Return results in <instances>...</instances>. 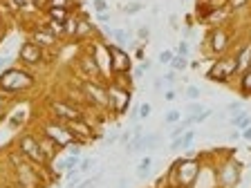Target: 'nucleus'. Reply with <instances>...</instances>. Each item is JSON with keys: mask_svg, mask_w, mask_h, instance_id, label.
Masks as SVG:
<instances>
[{"mask_svg": "<svg viewBox=\"0 0 251 188\" xmlns=\"http://www.w3.org/2000/svg\"><path fill=\"white\" fill-rule=\"evenodd\" d=\"M92 7H94V11H97V14H101V11H108V2H105V0H94Z\"/></svg>", "mask_w": 251, "mask_h": 188, "instance_id": "46", "label": "nucleus"}, {"mask_svg": "<svg viewBox=\"0 0 251 188\" xmlns=\"http://www.w3.org/2000/svg\"><path fill=\"white\" fill-rule=\"evenodd\" d=\"M184 94H186V99H188V101H198V99H200V94H202V92H200L198 85H186Z\"/></svg>", "mask_w": 251, "mask_h": 188, "instance_id": "36", "label": "nucleus"}, {"mask_svg": "<svg viewBox=\"0 0 251 188\" xmlns=\"http://www.w3.org/2000/svg\"><path fill=\"white\" fill-rule=\"evenodd\" d=\"M7 108H9V101H7V99H2V96H0V119L5 117Z\"/></svg>", "mask_w": 251, "mask_h": 188, "instance_id": "51", "label": "nucleus"}, {"mask_svg": "<svg viewBox=\"0 0 251 188\" xmlns=\"http://www.w3.org/2000/svg\"><path fill=\"white\" fill-rule=\"evenodd\" d=\"M139 11H144V2H139V0H132V2H126L124 5V14H128V16H135Z\"/></svg>", "mask_w": 251, "mask_h": 188, "instance_id": "31", "label": "nucleus"}, {"mask_svg": "<svg viewBox=\"0 0 251 188\" xmlns=\"http://www.w3.org/2000/svg\"><path fill=\"white\" fill-rule=\"evenodd\" d=\"M130 101H132V90L119 88V85L108 83V112L115 119L124 117L130 110Z\"/></svg>", "mask_w": 251, "mask_h": 188, "instance_id": "7", "label": "nucleus"}, {"mask_svg": "<svg viewBox=\"0 0 251 188\" xmlns=\"http://www.w3.org/2000/svg\"><path fill=\"white\" fill-rule=\"evenodd\" d=\"M152 90H155V92L164 90V78H162V76H157V78H155V83H152Z\"/></svg>", "mask_w": 251, "mask_h": 188, "instance_id": "53", "label": "nucleus"}, {"mask_svg": "<svg viewBox=\"0 0 251 188\" xmlns=\"http://www.w3.org/2000/svg\"><path fill=\"white\" fill-rule=\"evenodd\" d=\"M151 168H152V157H151V155H146L139 164H137V177H139V179L148 177V172H151Z\"/></svg>", "mask_w": 251, "mask_h": 188, "instance_id": "27", "label": "nucleus"}, {"mask_svg": "<svg viewBox=\"0 0 251 188\" xmlns=\"http://www.w3.org/2000/svg\"><path fill=\"white\" fill-rule=\"evenodd\" d=\"M177 76H179V74H177V72H173V70H168V72H164V74H162L164 83H175V81H177Z\"/></svg>", "mask_w": 251, "mask_h": 188, "instance_id": "44", "label": "nucleus"}, {"mask_svg": "<svg viewBox=\"0 0 251 188\" xmlns=\"http://www.w3.org/2000/svg\"><path fill=\"white\" fill-rule=\"evenodd\" d=\"M249 2L251 0H226V9H229V14L231 11H240V9H245Z\"/></svg>", "mask_w": 251, "mask_h": 188, "instance_id": "33", "label": "nucleus"}, {"mask_svg": "<svg viewBox=\"0 0 251 188\" xmlns=\"http://www.w3.org/2000/svg\"><path fill=\"white\" fill-rule=\"evenodd\" d=\"M242 139H245V141H251V125L247 128V130H242Z\"/></svg>", "mask_w": 251, "mask_h": 188, "instance_id": "56", "label": "nucleus"}, {"mask_svg": "<svg viewBox=\"0 0 251 188\" xmlns=\"http://www.w3.org/2000/svg\"><path fill=\"white\" fill-rule=\"evenodd\" d=\"M141 150H144V132H141V135L132 132V139H130V143L126 146V152H128V155H137V152H141Z\"/></svg>", "mask_w": 251, "mask_h": 188, "instance_id": "26", "label": "nucleus"}, {"mask_svg": "<svg viewBox=\"0 0 251 188\" xmlns=\"http://www.w3.org/2000/svg\"><path fill=\"white\" fill-rule=\"evenodd\" d=\"M78 18V25H76V36H74V41H88V38L97 36L99 31H97V27L90 23V16L88 18H81V16H76Z\"/></svg>", "mask_w": 251, "mask_h": 188, "instance_id": "17", "label": "nucleus"}, {"mask_svg": "<svg viewBox=\"0 0 251 188\" xmlns=\"http://www.w3.org/2000/svg\"><path fill=\"white\" fill-rule=\"evenodd\" d=\"M193 141H195V130H193V128H188V130L184 132L182 137H177V139H171V146H168V150H171V152L188 150V148L193 146Z\"/></svg>", "mask_w": 251, "mask_h": 188, "instance_id": "18", "label": "nucleus"}, {"mask_svg": "<svg viewBox=\"0 0 251 188\" xmlns=\"http://www.w3.org/2000/svg\"><path fill=\"white\" fill-rule=\"evenodd\" d=\"M119 135H121L119 130H112L108 137H105V143H108V146H112V143H119Z\"/></svg>", "mask_w": 251, "mask_h": 188, "instance_id": "45", "label": "nucleus"}, {"mask_svg": "<svg viewBox=\"0 0 251 188\" xmlns=\"http://www.w3.org/2000/svg\"><path fill=\"white\" fill-rule=\"evenodd\" d=\"M238 92H240L245 99L251 96V68L245 70V72L238 76Z\"/></svg>", "mask_w": 251, "mask_h": 188, "instance_id": "22", "label": "nucleus"}, {"mask_svg": "<svg viewBox=\"0 0 251 188\" xmlns=\"http://www.w3.org/2000/svg\"><path fill=\"white\" fill-rule=\"evenodd\" d=\"M16 148L21 150V155L25 157L29 164H34L36 168H52V164L47 162V157L43 155L41 146H38V137L34 132H23L16 139Z\"/></svg>", "mask_w": 251, "mask_h": 188, "instance_id": "3", "label": "nucleus"}, {"mask_svg": "<svg viewBox=\"0 0 251 188\" xmlns=\"http://www.w3.org/2000/svg\"><path fill=\"white\" fill-rule=\"evenodd\" d=\"M103 47H105V52L110 54V68H112V74L132 72V58L124 47L115 45V43H103Z\"/></svg>", "mask_w": 251, "mask_h": 188, "instance_id": "12", "label": "nucleus"}, {"mask_svg": "<svg viewBox=\"0 0 251 188\" xmlns=\"http://www.w3.org/2000/svg\"><path fill=\"white\" fill-rule=\"evenodd\" d=\"M135 58H137V61H144V58H146V47H144V45H139V47H137V49H135Z\"/></svg>", "mask_w": 251, "mask_h": 188, "instance_id": "48", "label": "nucleus"}, {"mask_svg": "<svg viewBox=\"0 0 251 188\" xmlns=\"http://www.w3.org/2000/svg\"><path fill=\"white\" fill-rule=\"evenodd\" d=\"M128 41H130V31L121 29V27H117V29L112 31V43H115V45L126 47V45H128Z\"/></svg>", "mask_w": 251, "mask_h": 188, "instance_id": "28", "label": "nucleus"}, {"mask_svg": "<svg viewBox=\"0 0 251 188\" xmlns=\"http://www.w3.org/2000/svg\"><path fill=\"white\" fill-rule=\"evenodd\" d=\"M38 146H41V150H43V155H45L47 157V162H50V164H52L54 162V159H56V157H58V152H61L63 150V148L61 146H56V143H54V141L52 139H50V137H45V135H41V132H38Z\"/></svg>", "mask_w": 251, "mask_h": 188, "instance_id": "16", "label": "nucleus"}, {"mask_svg": "<svg viewBox=\"0 0 251 188\" xmlns=\"http://www.w3.org/2000/svg\"><path fill=\"white\" fill-rule=\"evenodd\" d=\"M152 115V105L151 103H141L139 105V121H146Z\"/></svg>", "mask_w": 251, "mask_h": 188, "instance_id": "38", "label": "nucleus"}, {"mask_svg": "<svg viewBox=\"0 0 251 188\" xmlns=\"http://www.w3.org/2000/svg\"><path fill=\"white\" fill-rule=\"evenodd\" d=\"M108 83L119 85V88H126V90H132L135 78H132V72H117V74H112V76H110Z\"/></svg>", "mask_w": 251, "mask_h": 188, "instance_id": "20", "label": "nucleus"}, {"mask_svg": "<svg viewBox=\"0 0 251 188\" xmlns=\"http://www.w3.org/2000/svg\"><path fill=\"white\" fill-rule=\"evenodd\" d=\"M110 18H112L110 11H101V14H97V21L99 23H110Z\"/></svg>", "mask_w": 251, "mask_h": 188, "instance_id": "52", "label": "nucleus"}, {"mask_svg": "<svg viewBox=\"0 0 251 188\" xmlns=\"http://www.w3.org/2000/svg\"><path fill=\"white\" fill-rule=\"evenodd\" d=\"M249 38H251V36H249Z\"/></svg>", "mask_w": 251, "mask_h": 188, "instance_id": "60", "label": "nucleus"}, {"mask_svg": "<svg viewBox=\"0 0 251 188\" xmlns=\"http://www.w3.org/2000/svg\"><path fill=\"white\" fill-rule=\"evenodd\" d=\"M70 2H72V11H74V7L78 5V0H70Z\"/></svg>", "mask_w": 251, "mask_h": 188, "instance_id": "58", "label": "nucleus"}, {"mask_svg": "<svg viewBox=\"0 0 251 188\" xmlns=\"http://www.w3.org/2000/svg\"><path fill=\"white\" fill-rule=\"evenodd\" d=\"M242 110H245V108H242V103H238V101H233V103H229V105H226V108H225V112H226V115H238V112H242Z\"/></svg>", "mask_w": 251, "mask_h": 188, "instance_id": "40", "label": "nucleus"}, {"mask_svg": "<svg viewBox=\"0 0 251 188\" xmlns=\"http://www.w3.org/2000/svg\"><path fill=\"white\" fill-rule=\"evenodd\" d=\"M204 49L206 54H211L213 58H220L229 54L231 49V31L226 25H213L206 31V38H204Z\"/></svg>", "mask_w": 251, "mask_h": 188, "instance_id": "4", "label": "nucleus"}, {"mask_svg": "<svg viewBox=\"0 0 251 188\" xmlns=\"http://www.w3.org/2000/svg\"><path fill=\"white\" fill-rule=\"evenodd\" d=\"M175 96H177V92H175V90H168V92H164V99H166V101H175Z\"/></svg>", "mask_w": 251, "mask_h": 188, "instance_id": "55", "label": "nucleus"}, {"mask_svg": "<svg viewBox=\"0 0 251 188\" xmlns=\"http://www.w3.org/2000/svg\"><path fill=\"white\" fill-rule=\"evenodd\" d=\"M76 68H78V72H81V76H83V81L85 78H90V81H105L103 70H101V65H99V52H97V49H90V52L81 54Z\"/></svg>", "mask_w": 251, "mask_h": 188, "instance_id": "11", "label": "nucleus"}, {"mask_svg": "<svg viewBox=\"0 0 251 188\" xmlns=\"http://www.w3.org/2000/svg\"><path fill=\"white\" fill-rule=\"evenodd\" d=\"M50 115L56 121H72V119H85V110L68 99H52L50 101Z\"/></svg>", "mask_w": 251, "mask_h": 188, "instance_id": "8", "label": "nucleus"}, {"mask_svg": "<svg viewBox=\"0 0 251 188\" xmlns=\"http://www.w3.org/2000/svg\"><path fill=\"white\" fill-rule=\"evenodd\" d=\"M173 58H175V52H173V49H164V52H159V63H162V65H171Z\"/></svg>", "mask_w": 251, "mask_h": 188, "instance_id": "39", "label": "nucleus"}, {"mask_svg": "<svg viewBox=\"0 0 251 188\" xmlns=\"http://www.w3.org/2000/svg\"><path fill=\"white\" fill-rule=\"evenodd\" d=\"M202 110H204V105L200 103V101H191V103L186 105V117L188 115H200Z\"/></svg>", "mask_w": 251, "mask_h": 188, "instance_id": "37", "label": "nucleus"}, {"mask_svg": "<svg viewBox=\"0 0 251 188\" xmlns=\"http://www.w3.org/2000/svg\"><path fill=\"white\" fill-rule=\"evenodd\" d=\"M76 25H78V18H76V14H70V18L65 21V38H72L74 41V36H76Z\"/></svg>", "mask_w": 251, "mask_h": 188, "instance_id": "29", "label": "nucleus"}, {"mask_svg": "<svg viewBox=\"0 0 251 188\" xmlns=\"http://www.w3.org/2000/svg\"><path fill=\"white\" fill-rule=\"evenodd\" d=\"M94 164H97L94 159H81V164H78V170H81V172H88V170H92V168H94Z\"/></svg>", "mask_w": 251, "mask_h": 188, "instance_id": "42", "label": "nucleus"}, {"mask_svg": "<svg viewBox=\"0 0 251 188\" xmlns=\"http://www.w3.org/2000/svg\"><path fill=\"white\" fill-rule=\"evenodd\" d=\"M18 61H21V65H25V68H36V65H41V63L45 61V49L27 38L21 45V49H18Z\"/></svg>", "mask_w": 251, "mask_h": 188, "instance_id": "13", "label": "nucleus"}, {"mask_svg": "<svg viewBox=\"0 0 251 188\" xmlns=\"http://www.w3.org/2000/svg\"><path fill=\"white\" fill-rule=\"evenodd\" d=\"M45 18H50V21H56V23H63L65 25V21L70 18V14H72V9H68V7H45Z\"/></svg>", "mask_w": 251, "mask_h": 188, "instance_id": "19", "label": "nucleus"}, {"mask_svg": "<svg viewBox=\"0 0 251 188\" xmlns=\"http://www.w3.org/2000/svg\"><path fill=\"white\" fill-rule=\"evenodd\" d=\"M171 27H177V16H175V14L171 16Z\"/></svg>", "mask_w": 251, "mask_h": 188, "instance_id": "57", "label": "nucleus"}, {"mask_svg": "<svg viewBox=\"0 0 251 188\" xmlns=\"http://www.w3.org/2000/svg\"><path fill=\"white\" fill-rule=\"evenodd\" d=\"M229 123L233 125L235 130H247V128H249L251 125V115L249 112H247V110H242V112H238V115H231L229 117Z\"/></svg>", "mask_w": 251, "mask_h": 188, "instance_id": "21", "label": "nucleus"}, {"mask_svg": "<svg viewBox=\"0 0 251 188\" xmlns=\"http://www.w3.org/2000/svg\"><path fill=\"white\" fill-rule=\"evenodd\" d=\"M135 36H137V41H141L144 45H146V41L151 38V27H148V25L137 27V34H135Z\"/></svg>", "mask_w": 251, "mask_h": 188, "instance_id": "35", "label": "nucleus"}, {"mask_svg": "<svg viewBox=\"0 0 251 188\" xmlns=\"http://www.w3.org/2000/svg\"><path fill=\"white\" fill-rule=\"evenodd\" d=\"M47 7H68V9H72V2L70 0H47Z\"/></svg>", "mask_w": 251, "mask_h": 188, "instance_id": "43", "label": "nucleus"}, {"mask_svg": "<svg viewBox=\"0 0 251 188\" xmlns=\"http://www.w3.org/2000/svg\"><path fill=\"white\" fill-rule=\"evenodd\" d=\"M29 41H34L36 45H41L45 52L50 49V47H56V45H58V38L54 36V34H50V31H47L43 25H36L34 29H31Z\"/></svg>", "mask_w": 251, "mask_h": 188, "instance_id": "14", "label": "nucleus"}, {"mask_svg": "<svg viewBox=\"0 0 251 188\" xmlns=\"http://www.w3.org/2000/svg\"><path fill=\"white\" fill-rule=\"evenodd\" d=\"M81 92L85 96V103L94 110H108V83L105 81H81Z\"/></svg>", "mask_w": 251, "mask_h": 188, "instance_id": "6", "label": "nucleus"}, {"mask_svg": "<svg viewBox=\"0 0 251 188\" xmlns=\"http://www.w3.org/2000/svg\"><path fill=\"white\" fill-rule=\"evenodd\" d=\"M159 141H162V135L159 132H148V135H144V150L152 152L159 148Z\"/></svg>", "mask_w": 251, "mask_h": 188, "instance_id": "25", "label": "nucleus"}, {"mask_svg": "<svg viewBox=\"0 0 251 188\" xmlns=\"http://www.w3.org/2000/svg\"><path fill=\"white\" fill-rule=\"evenodd\" d=\"M173 52H175V56H186L188 58V54H191V45H188L186 38H184V41H179L177 47H175Z\"/></svg>", "mask_w": 251, "mask_h": 188, "instance_id": "34", "label": "nucleus"}, {"mask_svg": "<svg viewBox=\"0 0 251 188\" xmlns=\"http://www.w3.org/2000/svg\"><path fill=\"white\" fill-rule=\"evenodd\" d=\"M168 68H171L173 72H177V74L186 72V70H188V58L186 56H175L171 61V65H168Z\"/></svg>", "mask_w": 251, "mask_h": 188, "instance_id": "30", "label": "nucleus"}, {"mask_svg": "<svg viewBox=\"0 0 251 188\" xmlns=\"http://www.w3.org/2000/svg\"><path fill=\"white\" fill-rule=\"evenodd\" d=\"M23 123H25V115H23V112H21V115H14V117H11V121H9V125L14 128V130H16V128H21Z\"/></svg>", "mask_w": 251, "mask_h": 188, "instance_id": "41", "label": "nucleus"}, {"mask_svg": "<svg viewBox=\"0 0 251 188\" xmlns=\"http://www.w3.org/2000/svg\"><path fill=\"white\" fill-rule=\"evenodd\" d=\"M78 164H81V155H68L61 164H58V172L74 170V168H78Z\"/></svg>", "mask_w": 251, "mask_h": 188, "instance_id": "24", "label": "nucleus"}, {"mask_svg": "<svg viewBox=\"0 0 251 188\" xmlns=\"http://www.w3.org/2000/svg\"><path fill=\"white\" fill-rule=\"evenodd\" d=\"M130 139H132V130H126V132H121V135H119V143H121V146H128V143H130Z\"/></svg>", "mask_w": 251, "mask_h": 188, "instance_id": "47", "label": "nucleus"}, {"mask_svg": "<svg viewBox=\"0 0 251 188\" xmlns=\"http://www.w3.org/2000/svg\"><path fill=\"white\" fill-rule=\"evenodd\" d=\"M182 121V112L179 110H168L166 115H164V123L166 125H175V123H179Z\"/></svg>", "mask_w": 251, "mask_h": 188, "instance_id": "32", "label": "nucleus"}, {"mask_svg": "<svg viewBox=\"0 0 251 188\" xmlns=\"http://www.w3.org/2000/svg\"><path fill=\"white\" fill-rule=\"evenodd\" d=\"M41 25L45 27L50 34H54L58 41H61V38H65V25H63V23H56V21H50V18H45Z\"/></svg>", "mask_w": 251, "mask_h": 188, "instance_id": "23", "label": "nucleus"}, {"mask_svg": "<svg viewBox=\"0 0 251 188\" xmlns=\"http://www.w3.org/2000/svg\"><path fill=\"white\" fill-rule=\"evenodd\" d=\"M233 56H235V65H238V76H240L245 70L251 68V38H247V41L235 49Z\"/></svg>", "mask_w": 251, "mask_h": 188, "instance_id": "15", "label": "nucleus"}, {"mask_svg": "<svg viewBox=\"0 0 251 188\" xmlns=\"http://www.w3.org/2000/svg\"><path fill=\"white\" fill-rule=\"evenodd\" d=\"M238 188H240V186H238Z\"/></svg>", "mask_w": 251, "mask_h": 188, "instance_id": "59", "label": "nucleus"}, {"mask_svg": "<svg viewBox=\"0 0 251 188\" xmlns=\"http://www.w3.org/2000/svg\"><path fill=\"white\" fill-rule=\"evenodd\" d=\"M139 70H144V72H151V68H152V63H151V58H144V61L137 65Z\"/></svg>", "mask_w": 251, "mask_h": 188, "instance_id": "49", "label": "nucleus"}, {"mask_svg": "<svg viewBox=\"0 0 251 188\" xmlns=\"http://www.w3.org/2000/svg\"><path fill=\"white\" fill-rule=\"evenodd\" d=\"M200 168H202L200 157H179L168 170V182L175 188H193Z\"/></svg>", "mask_w": 251, "mask_h": 188, "instance_id": "2", "label": "nucleus"}, {"mask_svg": "<svg viewBox=\"0 0 251 188\" xmlns=\"http://www.w3.org/2000/svg\"><path fill=\"white\" fill-rule=\"evenodd\" d=\"M0 88H5L14 96H21V94L36 88V76L25 65H9L7 70L0 72Z\"/></svg>", "mask_w": 251, "mask_h": 188, "instance_id": "1", "label": "nucleus"}, {"mask_svg": "<svg viewBox=\"0 0 251 188\" xmlns=\"http://www.w3.org/2000/svg\"><path fill=\"white\" fill-rule=\"evenodd\" d=\"M41 135L50 137V139H52L56 146H61L63 150H65L68 146H72V143H76V139H74L72 132L65 128V123H63V121H56V119L45 121L43 128H41Z\"/></svg>", "mask_w": 251, "mask_h": 188, "instance_id": "9", "label": "nucleus"}, {"mask_svg": "<svg viewBox=\"0 0 251 188\" xmlns=\"http://www.w3.org/2000/svg\"><path fill=\"white\" fill-rule=\"evenodd\" d=\"M238 76V65H235V56L233 54H225V56H220L213 61V65L209 68V72H206V78L209 81H213V83H222L226 85L231 81V78Z\"/></svg>", "mask_w": 251, "mask_h": 188, "instance_id": "5", "label": "nucleus"}, {"mask_svg": "<svg viewBox=\"0 0 251 188\" xmlns=\"http://www.w3.org/2000/svg\"><path fill=\"white\" fill-rule=\"evenodd\" d=\"M34 5H36V9L38 11H45V7H47V0H31Z\"/></svg>", "mask_w": 251, "mask_h": 188, "instance_id": "54", "label": "nucleus"}, {"mask_svg": "<svg viewBox=\"0 0 251 188\" xmlns=\"http://www.w3.org/2000/svg\"><path fill=\"white\" fill-rule=\"evenodd\" d=\"M14 61V58L11 56H0V72H2V70H7L9 68V63Z\"/></svg>", "mask_w": 251, "mask_h": 188, "instance_id": "50", "label": "nucleus"}, {"mask_svg": "<svg viewBox=\"0 0 251 188\" xmlns=\"http://www.w3.org/2000/svg\"><path fill=\"white\" fill-rule=\"evenodd\" d=\"M242 182V166L235 159H225L218 166V188H238Z\"/></svg>", "mask_w": 251, "mask_h": 188, "instance_id": "10", "label": "nucleus"}]
</instances>
